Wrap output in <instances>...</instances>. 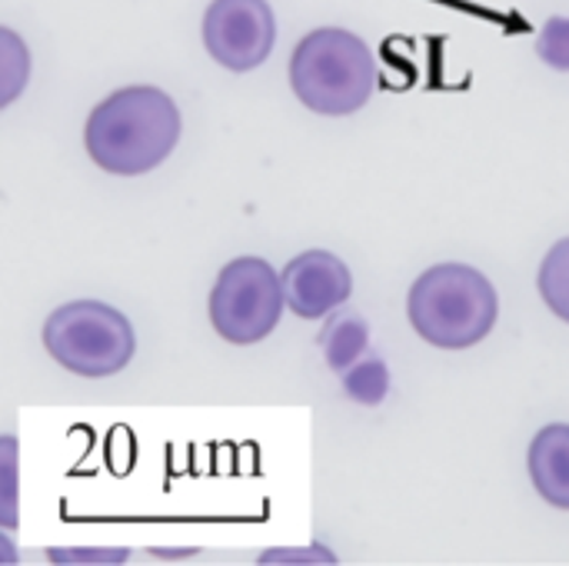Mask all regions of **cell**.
<instances>
[{"mask_svg":"<svg viewBox=\"0 0 569 566\" xmlns=\"http://www.w3.org/2000/svg\"><path fill=\"white\" fill-rule=\"evenodd\" d=\"M183 117L173 97L153 83H133L100 100L83 127L90 160L113 177L157 170L180 143Z\"/></svg>","mask_w":569,"mask_h":566,"instance_id":"cell-1","label":"cell"},{"mask_svg":"<svg viewBox=\"0 0 569 566\" xmlns=\"http://www.w3.org/2000/svg\"><path fill=\"white\" fill-rule=\"evenodd\" d=\"M413 330L440 350H467L490 337L500 297L487 274L470 264H437L423 270L407 297Z\"/></svg>","mask_w":569,"mask_h":566,"instance_id":"cell-2","label":"cell"},{"mask_svg":"<svg viewBox=\"0 0 569 566\" xmlns=\"http://www.w3.org/2000/svg\"><path fill=\"white\" fill-rule=\"evenodd\" d=\"M290 87L313 113H357L377 90L373 50L343 27L310 30L290 53Z\"/></svg>","mask_w":569,"mask_h":566,"instance_id":"cell-3","label":"cell"},{"mask_svg":"<svg viewBox=\"0 0 569 566\" xmlns=\"http://www.w3.org/2000/svg\"><path fill=\"white\" fill-rule=\"evenodd\" d=\"M43 347L63 370L100 380L120 374L133 360L137 337L117 307L100 300H70L47 317Z\"/></svg>","mask_w":569,"mask_h":566,"instance_id":"cell-4","label":"cell"},{"mask_svg":"<svg viewBox=\"0 0 569 566\" xmlns=\"http://www.w3.org/2000/svg\"><path fill=\"white\" fill-rule=\"evenodd\" d=\"M283 307V277L263 257L230 260L210 290V324L217 337L233 347H250L270 337Z\"/></svg>","mask_w":569,"mask_h":566,"instance_id":"cell-5","label":"cell"},{"mask_svg":"<svg viewBox=\"0 0 569 566\" xmlns=\"http://www.w3.org/2000/svg\"><path fill=\"white\" fill-rule=\"evenodd\" d=\"M277 43V17L267 0H210L203 13L207 53L233 73L267 63Z\"/></svg>","mask_w":569,"mask_h":566,"instance_id":"cell-6","label":"cell"},{"mask_svg":"<svg viewBox=\"0 0 569 566\" xmlns=\"http://www.w3.org/2000/svg\"><path fill=\"white\" fill-rule=\"evenodd\" d=\"M287 307L303 320H320L343 307L353 294L350 267L330 250H303L283 267Z\"/></svg>","mask_w":569,"mask_h":566,"instance_id":"cell-7","label":"cell"},{"mask_svg":"<svg viewBox=\"0 0 569 566\" xmlns=\"http://www.w3.org/2000/svg\"><path fill=\"white\" fill-rule=\"evenodd\" d=\"M527 467L537 494L550 507L569 510V424H550L533 437Z\"/></svg>","mask_w":569,"mask_h":566,"instance_id":"cell-8","label":"cell"},{"mask_svg":"<svg viewBox=\"0 0 569 566\" xmlns=\"http://www.w3.org/2000/svg\"><path fill=\"white\" fill-rule=\"evenodd\" d=\"M540 297L543 304L569 324V237L557 240L550 247V254L540 264V277H537Z\"/></svg>","mask_w":569,"mask_h":566,"instance_id":"cell-9","label":"cell"},{"mask_svg":"<svg viewBox=\"0 0 569 566\" xmlns=\"http://www.w3.org/2000/svg\"><path fill=\"white\" fill-rule=\"evenodd\" d=\"M367 350V324L353 314L330 320L327 334H323V354L330 360L333 370H350L357 364V357Z\"/></svg>","mask_w":569,"mask_h":566,"instance_id":"cell-10","label":"cell"},{"mask_svg":"<svg viewBox=\"0 0 569 566\" xmlns=\"http://www.w3.org/2000/svg\"><path fill=\"white\" fill-rule=\"evenodd\" d=\"M0 43H3V97H0V103H10V100H17L20 87L27 83L30 53L20 43V37L13 30H7V27L0 30Z\"/></svg>","mask_w":569,"mask_h":566,"instance_id":"cell-11","label":"cell"},{"mask_svg":"<svg viewBox=\"0 0 569 566\" xmlns=\"http://www.w3.org/2000/svg\"><path fill=\"white\" fill-rule=\"evenodd\" d=\"M347 394L360 404H380L387 394V367L380 360H363L347 370Z\"/></svg>","mask_w":569,"mask_h":566,"instance_id":"cell-12","label":"cell"},{"mask_svg":"<svg viewBox=\"0 0 569 566\" xmlns=\"http://www.w3.org/2000/svg\"><path fill=\"white\" fill-rule=\"evenodd\" d=\"M537 57L553 67V70H567L569 73V17H550L537 37Z\"/></svg>","mask_w":569,"mask_h":566,"instance_id":"cell-13","label":"cell"}]
</instances>
